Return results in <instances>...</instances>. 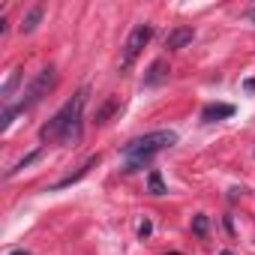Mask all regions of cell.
<instances>
[{
	"label": "cell",
	"instance_id": "obj_1",
	"mask_svg": "<svg viewBox=\"0 0 255 255\" xmlns=\"http://www.w3.org/2000/svg\"><path fill=\"white\" fill-rule=\"evenodd\" d=\"M84 102H87V87L78 90L42 129H39V138L42 141H75L81 135V111H84Z\"/></svg>",
	"mask_w": 255,
	"mask_h": 255
},
{
	"label": "cell",
	"instance_id": "obj_2",
	"mask_svg": "<svg viewBox=\"0 0 255 255\" xmlns=\"http://www.w3.org/2000/svg\"><path fill=\"white\" fill-rule=\"evenodd\" d=\"M171 144H177V132L174 129H156V132H147L141 138H132L129 144H123V156H126V168L123 171L144 168L156 153H162Z\"/></svg>",
	"mask_w": 255,
	"mask_h": 255
},
{
	"label": "cell",
	"instance_id": "obj_3",
	"mask_svg": "<svg viewBox=\"0 0 255 255\" xmlns=\"http://www.w3.org/2000/svg\"><path fill=\"white\" fill-rule=\"evenodd\" d=\"M54 81H57V72H54V66H45L33 81H30V87H27V93H24V99L15 105L18 111H27V108H33L39 99H45L48 96V90L54 87Z\"/></svg>",
	"mask_w": 255,
	"mask_h": 255
},
{
	"label": "cell",
	"instance_id": "obj_4",
	"mask_svg": "<svg viewBox=\"0 0 255 255\" xmlns=\"http://www.w3.org/2000/svg\"><path fill=\"white\" fill-rule=\"evenodd\" d=\"M150 39H153V24H138V27L129 33L126 45H123V66H129V63L141 54V48H144Z\"/></svg>",
	"mask_w": 255,
	"mask_h": 255
},
{
	"label": "cell",
	"instance_id": "obj_5",
	"mask_svg": "<svg viewBox=\"0 0 255 255\" xmlns=\"http://www.w3.org/2000/svg\"><path fill=\"white\" fill-rule=\"evenodd\" d=\"M192 36H195V30H192V27H174V30L165 36V48H168V51H177V48L189 45V42H192Z\"/></svg>",
	"mask_w": 255,
	"mask_h": 255
},
{
	"label": "cell",
	"instance_id": "obj_6",
	"mask_svg": "<svg viewBox=\"0 0 255 255\" xmlns=\"http://www.w3.org/2000/svg\"><path fill=\"white\" fill-rule=\"evenodd\" d=\"M168 72H171V69H168V60L159 57V60L150 63V69H147V75H144V84H147V87H156V84H162V81L168 78Z\"/></svg>",
	"mask_w": 255,
	"mask_h": 255
},
{
	"label": "cell",
	"instance_id": "obj_7",
	"mask_svg": "<svg viewBox=\"0 0 255 255\" xmlns=\"http://www.w3.org/2000/svg\"><path fill=\"white\" fill-rule=\"evenodd\" d=\"M231 114H234V105H225V102H210V105H204L201 120H204V123H216V120H225V117H231Z\"/></svg>",
	"mask_w": 255,
	"mask_h": 255
},
{
	"label": "cell",
	"instance_id": "obj_8",
	"mask_svg": "<svg viewBox=\"0 0 255 255\" xmlns=\"http://www.w3.org/2000/svg\"><path fill=\"white\" fill-rule=\"evenodd\" d=\"M93 165H99V153H96V156H90V159H87V162H84V165L75 171V174H69V177H63V180H57V183H51V192H57V189H66V186L78 183L81 177H87V171H90Z\"/></svg>",
	"mask_w": 255,
	"mask_h": 255
},
{
	"label": "cell",
	"instance_id": "obj_9",
	"mask_svg": "<svg viewBox=\"0 0 255 255\" xmlns=\"http://www.w3.org/2000/svg\"><path fill=\"white\" fill-rule=\"evenodd\" d=\"M117 108H120V96H108V99L96 108V123H108Z\"/></svg>",
	"mask_w": 255,
	"mask_h": 255
},
{
	"label": "cell",
	"instance_id": "obj_10",
	"mask_svg": "<svg viewBox=\"0 0 255 255\" xmlns=\"http://www.w3.org/2000/svg\"><path fill=\"white\" fill-rule=\"evenodd\" d=\"M42 15H45V6H33V9L24 15V21H21V33H33L36 24L42 21Z\"/></svg>",
	"mask_w": 255,
	"mask_h": 255
},
{
	"label": "cell",
	"instance_id": "obj_11",
	"mask_svg": "<svg viewBox=\"0 0 255 255\" xmlns=\"http://www.w3.org/2000/svg\"><path fill=\"white\" fill-rule=\"evenodd\" d=\"M147 192H150V195H165V192H168L159 171H150V174H147Z\"/></svg>",
	"mask_w": 255,
	"mask_h": 255
},
{
	"label": "cell",
	"instance_id": "obj_12",
	"mask_svg": "<svg viewBox=\"0 0 255 255\" xmlns=\"http://www.w3.org/2000/svg\"><path fill=\"white\" fill-rule=\"evenodd\" d=\"M21 72H24L21 66H18V69H12V75L6 78V84H3V90H0V96H3V99H9V96H12V90L18 87V81H21Z\"/></svg>",
	"mask_w": 255,
	"mask_h": 255
},
{
	"label": "cell",
	"instance_id": "obj_13",
	"mask_svg": "<svg viewBox=\"0 0 255 255\" xmlns=\"http://www.w3.org/2000/svg\"><path fill=\"white\" fill-rule=\"evenodd\" d=\"M39 156H42V150H33V153H27V156H24L21 162H15V165H12V168L6 171V177H12V174H18V171H24V168H27V165H33V162H36Z\"/></svg>",
	"mask_w": 255,
	"mask_h": 255
},
{
	"label": "cell",
	"instance_id": "obj_14",
	"mask_svg": "<svg viewBox=\"0 0 255 255\" xmlns=\"http://www.w3.org/2000/svg\"><path fill=\"white\" fill-rule=\"evenodd\" d=\"M192 231H195V234H198V237H204V234H207V231H210V219H207V216H204V213H198V216H195V219H192Z\"/></svg>",
	"mask_w": 255,
	"mask_h": 255
},
{
	"label": "cell",
	"instance_id": "obj_15",
	"mask_svg": "<svg viewBox=\"0 0 255 255\" xmlns=\"http://www.w3.org/2000/svg\"><path fill=\"white\" fill-rule=\"evenodd\" d=\"M150 234H153V222H150V219H144V222L138 225V237H141V240H147Z\"/></svg>",
	"mask_w": 255,
	"mask_h": 255
},
{
	"label": "cell",
	"instance_id": "obj_16",
	"mask_svg": "<svg viewBox=\"0 0 255 255\" xmlns=\"http://www.w3.org/2000/svg\"><path fill=\"white\" fill-rule=\"evenodd\" d=\"M243 87H246L249 93H255V78H246V84H243Z\"/></svg>",
	"mask_w": 255,
	"mask_h": 255
},
{
	"label": "cell",
	"instance_id": "obj_17",
	"mask_svg": "<svg viewBox=\"0 0 255 255\" xmlns=\"http://www.w3.org/2000/svg\"><path fill=\"white\" fill-rule=\"evenodd\" d=\"M9 255H30L27 249H15V252H9Z\"/></svg>",
	"mask_w": 255,
	"mask_h": 255
},
{
	"label": "cell",
	"instance_id": "obj_18",
	"mask_svg": "<svg viewBox=\"0 0 255 255\" xmlns=\"http://www.w3.org/2000/svg\"><path fill=\"white\" fill-rule=\"evenodd\" d=\"M249 21H255V6H252V9H249Z\"/></svg>",
	"mask_w": 255,
	"mask_h": 255
},
{
	"label": "cell",
	"instance_id": "obj_19",
	"mask_svg": "<svg viewBox=\"0 0 255 255\" xmlns=\"http://www.w3.org/2000/svg\"><path fill=\"white\" fill-rule=\"evenodd\" d=\"M219 255H231V252H228V249H225V252H219Z\"/></svg>",
	"mask_w": 255,
	"mask_h": 255
}]
</instances>
